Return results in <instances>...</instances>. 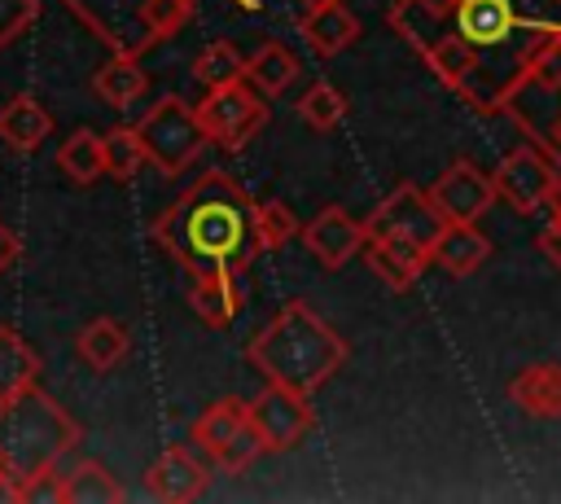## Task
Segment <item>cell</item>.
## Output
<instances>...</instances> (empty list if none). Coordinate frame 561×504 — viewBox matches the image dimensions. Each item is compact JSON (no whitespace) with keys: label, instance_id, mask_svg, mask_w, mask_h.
<instances>
[{"label":"cell","instance_id":"cell-1","mask_svg":"<svg viewBox=\"0 0 561 504\" xmlns=\"http://www.w3.org/2000/svg\"><path fill=\"white\" fill-rule=\"evenodd\" d=\"M447 26L478 53V70L460 96L482 114H500L535 53L561 31V0H456Z\"/></svg>","mask_w":561,"mask_h":504},{"label":"cell","instance_id":"cell-2","mask_svg":"<svg viewBox=\"0 0 561 504\" xmlns=\"http://www.w3.org/2000/svg\"><path fill=\"white\" fill-rule=\"evenodd\" d=\"M153 237L184 263V272H245L263 250L254 197L228 175L206 171L180 202H171Z\"/></svg>","mask_w":561,"mask_h":504},{"label":"cell","instance_id":"cell-3","mask_svg":"<svg viewBox=\"0 0 561 504\" xmlns=\"http://www.w3.org/2000/svg\"><path fill=\"white\" fill-rule=\"evenodd\" d=\"M245 355H250V364L267 381L289 386V390H302V394H316L346 364V342L307 302H285L254 333V342L245 346Z\"/></svg>","mask_w":561,"mask_h":504},{"label":"cell","instance_id":"cell-4","mask_svg":"<svg viewBox=\"0 0 561 504\" xmlns=\"http://www.w3.org/2000/svg\"><path fill=\"white\" fill-rule=\"evenodd\" d=\"M79 443V421L39 386L0 399V469L13 478L18 495L35 478L53 473Z\"/></svg>","mask_w":561,"mask_h":504},{"label":"cell","instance_id":"cell-5","mask_svg":"<svg viewBox=\"0 0 561 504\" xmlns=\"http://www.w3.org/2000/svg\"><path fill=\"white\" fill-rule=\"evenodd\" d=\"M500 114H508V123H517L526 140L561 167V31L535 53L526 75L504 96Z\"/></svg>","mask_w":561,"mask_h":504},{"label":"cell","instance_id":"cell-6","mask_svg":"<svg viewBox=\"0 0 561 504\" xmlns=\"http://www.w3.org/2000/svg\"><path fill=\"white\" fill-rule=\"evenodd\" d=\"M140 140H145V153L149 162L162 171V175H180L193 158H202V149L210 145V131L206 123L197 118V105H184L180 96H158L145 118L136 123Z\"/></svg>","mask_w":561,"mask_h":504},{"label":"cell","instance_id":"cell-7","mask_svg":"<svg viewBox=\"0 0 561 504\" xmlns=\"http://www.w3.org/2000/svg\"><path fill=\"white\" fill-rule=\"evenodd\" d=\"M364 228H368V237H403V241H412V245L434 250L438 232L447 228V215L438 210V202L430 197V188H421V184H399L394 193H386V197L373 206V215L364 219Z\"/></svg>","mask_w":561,"mask_h":504},{"label":"cell","instance_id":"cell-8","mask_svg":"<svg viewBox=\"0 0 561 504\" xmlns=\"http://www.w3.org/2000/svg\"><path fill=\"white\" fill-rule=\"evenodd\" d=\"M197 118L206 123L215 145L241 149L267 123V105H263V92L254 83L245 88V79H237L224 88H206V96L197 101Z\"/></svg>","mask_w":561,"mask_h":504},{"label":"cell","instance_id":"cell-9","mask_svg":"<svg viewBox=\"0 0 561 504\" xmlns=\"http://www.w3.org/2000/svg\"><path fill=\"white\" fill-rule=\"evenodd\" d=\"M250 425L259 429V438H263L267 451H289V447H298V443L316 429L311 394L267 381V386L250 399Z\"/></svg>","mask_w":561,"mask_h":504},{"label":"cell","instance_id":"cell-10","mask_svg":"<svg viewBox=\"0 0 561 504\" xmlns=\"http://www.w3.org/2000/svg\"><path fill=\"white\" fill-rule=\"evenodd\" d=\"M557 171H561V167H557L539 145H517V149H508V153L495 162L491 180H495L500 202H508L517 215H535V210L548 206V193H552V184H557Z\"/></svg>","mask_w":561,"mask_h":504},{"label":"cell","instance_id":"cell-11","mask_svg":"<svg viewBox=\"0 0 561 504\" xmlns=\"http://www.w3.org/2000/svg\"><path fill=\"white\" fill-rule=\"evenodd\" d=\"M110 53H123V57H140L153 35L145 26V0H61ZM250 4V0H241Z\"/></svg>","mask_w":561,"mask_h":504},{"label":"cell","instance_id":"cell-12","mask_svg":"<svg viewBox=\"0 0 561 504\" xmlns=\"http://www.w3.org/2000/svg\"><path fill=\"white\" fill-rule=\"evenodd\" d=\"M210 469H219L215 456L202 451V447L188 438V443H180V447H167V451L149 465L145 486H149L153 500L184 504V500H197V495H202V486L210 482Z\"/></svg>","mask_w":561,"mask_h":504},{"label":"cell","instance_id":"cell-13","mask_svg":"<svg viewBox=\"0 0 561 504\" xmlns=\"http://www.w3.org/2000/svg\"><path fill=\"white\" fill-rule=\"evenodd\" d=\"M430 197L438 202V210L447 215V224H473V219H482L491 210V202L500 193H495V180L486 171H478L469 158H456L430 184Z\"/></svg>","mask_w":561,"mask_h":504},{"label":"cell","instance_id":"cell-14","mask_svg":"<svg viewBox=\"0 0 561 504\" xmlns=\"http://www.w3.org/2000/svg\"><path fill=\"white\" fill-rule=\"evenodd\" d=\"M364 241H368L364 219H351L342 206H324L311 224H302V245H307V250L316 254V263L329 267V272L346 267V263L364 250Z\"/></svg>","mask_w":561,"mask_h":504},{"label":"cell","instance_id":"cell-15","mask_svg":"<svg viewBox=\"0 0 561 504\" xmlns=\"http://www.w3.org/2000/svg\"><path fill=\"white\" fill-rule=\"evenodd\" d=\"M245 302V272H188V307L197 320L224 329Z\"/></svg>","mask_w":561,"mask_h":504},{"label":"cell","instance_id":"cell-16","mask_svg":"<svg viewBox=\"0 0 561 504\" xmlns=\"http://www.w3.org/2000/svg\"><path fill=\"white\" fill-rule=\"evenodd\" d=\"M364 259L373 267V276L386 285V289H408L421 280V272L430 267V250L425 245H412L403 237H368L364 241Z\"/></svg>","mask_w":561,"mask_h":504},{"label":"cell","instance_id":"cell-17","mask_svg":"<svg viewBox=\"0 0 561 504\" xmlns=\"http://www.w3.org/2000/svg\"><path fill=\"white\" fill-rule=\"evenodd\" d=\"M508 399L535 421H557L561 416V368L557 364H526L508 381Z\"/></svg>","mask_w":561,"mask_h":504},{"label":"cell","instance_id":"cell-18","mask_svg":"<svg viewBox=\"0 0 561 504\" xmlns=\"http://www.w3.org/2000/svg\"><path fill=\"white\" fill-rule=\"evenodd\" d=\"M123 482L101 460H79L70 469L57 465V504H118Z\"/></svg>","mask_w":561,"mask_h":504},{"label":"cell","instance_id":"cell-19","mask_svg":"<svg viewBox=\"0 0 561 504\" xmlns=\"http://www.w3.org/2000/svg\"><path fill=\"white\" fill-rule=\"evenodd\" d=\"M421 57H425V66H430L451 92H465L469 79H473V70H478L473 44H469L460 31H451V26H443V31L421 48Z\"/></svg>","mask_w":561,"mask_h":504},{"label":"cell","instance_id":"cell-20","mask_svg":"<svg viewBox=\"0 0 561 504\" xmlns=\"http://www.w3.org/2000/svg\"><path fill=\"white\" fill-rule=\"evenodd\" d=\"M491 259V241L473 224H447L430 250V263H438L451 276H473Z\"/></svg>","mask_w":561,"mask_h":504},{"label":"cell","instance_id":"cell-21","mask_svg":"<svg viewBox=\"0 0 561 504\" xmlns=\"http://www.w3.org/2000/svg\"><path fill=\"white\" fill-rule=\"evenodd\" d=\"M245 425H250V403L228 394V399H215V403L193 421V434H188V438H193L202 451H210L215 465H219V456L232 447V438H237Z\"/></svg>","mask_w":561,"mask_h":504},{"label":"cell","instance_id":"cell-22","mask_svg":"<svg viewBox=\"0 0 561 504\" xmlns=\"http://www.w3.org/2000/svg\"><path fill=\"white\" fill-rule=\"evenodd\" d=\"M53 131V114L35 101V96H13L4 110H0V140L18 153H35Z\"/></svg>","mask_w":561,"mask_h":504},{"label":"cell","instance_id":"cell-23","mask_svg":"<svg viewBox=\"0 0 561 504\" xmlns=\"http://www.w3.org/2000/svg\"><path fill=\"white\" fill-rule=\"evenodd\" d=\"M302 39L320 53V57H337L342 48H351L359 39V18L337 0L324 9H307L302 18Z\"/></svg>","mask_w":561,"mask_h":504},{"label":"cell","instance_id":"cell-24","mask_svg":"<svg viewBox=\"0 0 561 504\" xmlns=\"http://www.w3.org/2000/svg\"><path fill=\"white\" fill-rule=\"evenodd\" d=\"M92 88H96V96H101L105 105L127 110V105H131V101H140V92L149 88V75L140 70V61H136V57L114 53V57L92 75Z\"/></svg>","mask_w":561,"mask_h":504},{"label":"cell","instance_id":"cell-25","mask_svg":"<svg viewBox=\"0 0 561 504\" xmlns=\"http://www.w3.org/2000/svg\"><path fill=\"white\" fill-rule=\"evenodd\" d=\"M35 381H39V355L22 342V333L0 324V399H13Z\"/></svg>","mask_w":561,"mask_h":504},{"label":"cell","instance_id":"cell-26","mask_svg":"<svg viewBox=\"0 0 561 504\" xmlns=\"http://www.w3.org/2000/svg\"><path fill=\"white\" fill-rule=\"evenodd\" d=\"M57 167H61V175H70L75 184L101 180V175H105V140H101L96 131H88V127L70 131V136L61 140V149H57Z\"/></svg>","mask_w":561,"mask_h":504},{"label":"cell","instance_id":"cell-27","mask_svg":"<svg viewBox=\"0 0 561 504\" xmlns=\"http://www.w3.org/2000/svg\"><path fill=\"white\" fill-rule=\"evenodd\" d=\"M294 79H298V57L285 44H263L245 61V83H254L263 96H280Z\"/></svg>","mask_w":561,"mask_h":504},{"label":"cell","instance_id":"cell-28","mask_svg":"<svg viewBox=\"0 0 561 504\" xmlns=\"http://www.w3.org/2000/svg\"><path fill=\"white\" fill-rule=\"evenodd\" d=\"M79 355H83L88 368L110 373V368L127 355V329H123L118 320H110V316L83 324V333H79Z\"/></svg>","mask_w":561,"mask_h":504},{"label":"cell","instance_id":"cell-29","mask_svg":"<svg viewBox=\"0 0 561 504\" xmlns=\"http://www.w3.org/2000/svg\"><path fill=\"white\" fill-rule=\"evenodd\" d=\"M193 79H197L202 88H224V83L245 79V57H241V48L228 44V39L206 44V48L197 53V61H193Z\"/></svg>","mask_w":561,"mask_h":504},{"label":"cell","instance_id":"cell-30","mask_svg":"<svg viewBox=\"0 0 561 504\" xmlns=\"http://www.w3.org/2000/svg\"><path fill=\"white\" fill-rule=\"evenodd\" d=\"M342 114H346V96H342L329 79L311 83V88L298 96V118H302L311 131H333V127L342 123Z\"/></svg>","mask_w":561,"mask_h":504},{"label":"cell","instance_id":"cell-31","mask_svg":"<svg viewBox=\"0 0 561 504\" xmlns=\"http://www.w3.org/2000/svg\"><path fill=\"white\" fill-rule=\"evenodd\" d=\"M140 162H149L140 131H136V127H114V131L105 136V175L131 180V175L140 171Z\"/></svg>","mask_w":561,"mask_h":504},{"label":"cell","instance_id":"cell-32","mask_svg":"<svg viewBox=\"0 0 561 504\" xmlns=\"http://www.w3.org/2000/svg\"><path fill=\"white\" fill-rule=\"evenodd\" d=\"M254 224H259V241H263V250H280L285 241L302 237V224H298L294 210L280 206V202H254Z\"/></svg>","mask_w":561,"mask_h":504},{"label":"cell","instance_id":"cell-33","mask_svg":"<svg viewBox=\"0 0 561 504\" xmlns=\"http://www.w3.org/2000/svg\"><path fill=\"white\" fill-rule=\"evenodd\" d=\"M145 26L153 39H171L193 22V0H145Z\"/></svg>","mask_w":561,"mask_h":504},{"label":"cell","instance_id":"cell-34","mask_svg":"<svg viewBox=\"0 0 561 504\" xmlns=\"http://www.w3.org/2000/svg\"><path fill=\"white\" fill-rule=\"evenodd\" d=\"M35 18V0H0V48L13 44Z\"/></svg>","mask_w":561,"mask_h":504},{"label":"cell","instance_id":"cell-35","mask_svg":"<svg viewBox=\"0 0 561 504\" xmlns=\"http://www.w3.org/2000/svg\"><path fill=\"white\" fill-rule=\"evenodd\" d=\"M267 447H263V438H259V429L254 425H245L237 438H232V447L219 456V469H245L254 456H263Z\"/></svg>","mask_w":561,"mask_h":504},{"label":"cell","instance_id":"cell-36","mask_svg":"<svg viewBox=\"0 0 561 504\" xmlns=\"http://www.w3.org/2000/svg\"><path fill=\"white\" fill-rule=\"evenodd\" d=\"M535 245H539V254L561 272V215H552L543 228H539V237H535Z\"/></svg>","mask_w":561,"mask_h":504},{"label":"cell","instance_id":"cell-37","mask_svg":"<svg viewBox=\"0 0 561 504\" xmlns=\"http://www.w3.org/2000/svg\"><path fill=\"white\" fill-rule=\"evenodd\" d=\"M18 250H22V245H18L13 228H9L4 219H0V276H4V272H9L13 263H18Z\"/></svg>","mask_w":561,"mask_h":504},{"label":"cell","instance_id":"cell-38","mask_svg":"<svg viewBox=\"0 0 561 504\" xmlns=\"http://www.w3.org/2000/svg\"><path fill=\"white\" fill-rule=\"evenodd\" d=\"M548 210L561 215V171H557V184H552V193H548Z\"/></svg>","mask_w":561,"mask_h":504},{"label":"cell","instance_id":"cell-39","mask_svg":"<svg viewBox=\"0 0 561 504\" xmlns=\"http://www.w3.org/2000/svg\"><path fill=\"white\" fill-rule=\"evenodd\" d=\"M0 500H18V486H13V478L0 469Z\"/></svg>","mask_w":561,"mask_h":504},{"label":"cell","instance_id":"cell-40","mask_svg":"<svg viewBox=\"0 0 561 504\" xmlns=\"http://www.w3.org/2000/svg\"><path fill=\"white\" fill-rule=\"evenodd\" d=\"M425 4H430V9H438V13H451V4H456V0H425Z\"/></svg>","mask_w":561,"mask_h":504},{"label":"cell","instance_id":"cell-41","mask_svg":"<svg viewBox=\"0 0 561 504\" xmlns=\"http://www.w3.org/2000/svg\"><path fill=\"white\" fill-rule=\"evenodd\" d=\"M298 4H307V9H324V4H337V0H298Z\"/></svg>","mask_w":561,"mask_h":504}]
</instances>
